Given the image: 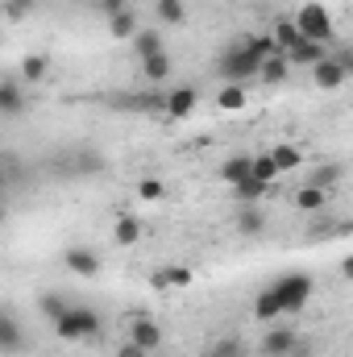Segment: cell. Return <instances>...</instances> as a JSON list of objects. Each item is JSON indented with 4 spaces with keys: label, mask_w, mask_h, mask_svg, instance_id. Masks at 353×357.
<instances>
[{
    "label": "cell",
    "mask_w": 353,
    "mask_h": 357,
    "mask_svg": "<svg viewBox=\"0 0 353 357\" xmlns=\"http://www.w3.org/2000/svg\"><path fill=\"white\" fill-rule=\"evenodd\" d=\"M266 229V212L258 204H241V212H237V233L241 237H258Z\"/></svg>",
    "instance_id": "cell-18"
},
{
    "label": "cell",
    "mask_w": 353,
    "mask_h": 357,
    "mask_svg": "<svg viewBox=\"0 0 353 357\" xmlns=\"http://www.w3.org/2000/svg\"><path fill=\"white\" fill-rule=\"evenodd\" d=\"M71 171H75V175H88V171H104V158H100L96 150H75V158H71Z\"/></svg>",
    "instance_id": "cell-31"
},
{
    "label": "cell",
    "mask_w": 353,
    "mask_h": 357,
    "mask_svg": "<svg viewBox=\"0 0 353 357\" xmlns=\"http://www.w3.org/2000/svg\"><path fill=\"white\" fill-rule=\"evenodd\" d=\"M246 354V345L237 341V337H225V341H212V349H208V357H241Z\"/></svg>",
    "instance_id": "cell-34"
},
{
    "label": "cell",
    "mask_w": 353,
    "mask_h": 357,
    "mask_svg": "<svg viewBox=\"0 0 353 357\" xmlns=\"http://www.w3.org/2000/svg\"><path fill=\"white\" fill-rule=\"evenodd\" d=\"M91 4H96V0H91Z\"/></svg>",
    "instance_id": "cell-40"
},
{
    "label": "cell",
    "mask_w": 353,
    "mask_h": 357,
    "mask_svg": "<svg viewBox=\"0 0 353 357\" xmlns=\"http://www.w3.org/2000/svg\"><path fill=\"white\" fill-rule=\"evenodd\" d=\"M287 79H291V63H287L283 54L262 59V67H258V84H266V88H283Z\"/></svg>",
    "instance_id": "cell-11"
},
{
    "label": "cell",
    "mask_w": 353,
    "mask_h": 357,
    "mask_svg": "<svg viewBox=\"0 0 353 357\" xmlns=\"http://www.w3.org/2000/svg\"><path fill=\"white\" fill-rule=\"evenodd\" d=\"M270 42H274V50H278V54H287V50H295L303 38H299L295 21H291V17H283V21H274V29H270Z\"/></svg>",
    "instance_id": "cell-15"
},
{
    "label": "cell",
    "mask_w": 353,
    "mask_h": 357,
    "mask_svg": "<svg viewBox=\"0 0 353 357\" xmlns=\"http://www.w3.org/2000/svg\"><path fill=\"white\" fill-rule=\"evenodd\" d=\"M246 100H250V91L241 88V84H220V91H216V108L220 112H241Z\"/></svg>",
    "instance_id": "cell-22"
},
{
    "label": "cell",
    "mask_w": 353,
    "mask_h": 357,
    "mask_svg": "<svg viewBox=\"0 0 353 357\" xmlns=\"http://www.w3.org/2000/svg\"><path fill=\"white\" fill-rule=\"evenodd\" d=\"M163 195H167V183H163V178L146 175L142 183H137V199H146V204H158Z\"/></svg>",
    "instance_id": "cell-32"
},
{
    "label": "cell",
    "mask_w": 353,
    "mask_h": 357,
    "mask_svg": "<svg viewBox=\"0 0 353 357\" xmlns=\"http://www.w3.org/2000/svg\"><path fill=\"white\" fill-rule=\"evenodd\" d=\"M8 21H25L29 13H33V0H4V8H0Z\"/></svg>",
    "instance_id": "cell-35"
},
{
    "label": "cell",
    "mask_w": 353,
    "mask_h": 357,
    "mask_svg": "<svg viewBox=\"0 0 353 357\" xmlns=\"http://www.w3.org/2000/svg\"><path fill=\"white\" fill-rule=\"evenodd\" d=\"M129 341L137 345V349H146V354L154 357L163 349V328L150 320V316H133V328H129Z\"/></svg>",
    "instance_id": "cell-8"
},
{
    "label": "cell",
    "mask_w": 353,
    "mask_h": 357,
    "mask_svg": "<svg viewBox=\"0 0 353 357\" xmlns=\"http://www.w3.org/2000/svg\"><path fill=\"white\" fill-rule=\"evenodd\" d=\"M250 178H258L262 187H274L283 175H278V167L270 162V154H250Z\"/></svg>",
    "instance_id": "cell-24"
},
{
    "label": "cell",
    "mask_w": 353,
    "mask_h": 357,
    "mask_svg": "<svg viewBox=\"0 0 353 357\" xmlns=\"http://www.w3.org/2000/svg\"><path fill=\"white\" fill-rule=\"evenodd\" d=\"M54 337L59 341H96L100 337V328H104V320H100V312L96 307H84V303H71L54 324Z\"/></svg>",
    "instance_id": "cell-1"
},
{
    "label": "cell",
    "mask_w": 353,
    "mask_h": 357,
    "mask_svg": "<svg viewBox=\"0 0 353 357\" xmlns=\"http://www.w3.org/2000/svg\"><path fill=\"white\" fill-rule=\"evenodd\" d=\"M291 21H295L299 38H308V42H320V46H329V42H333V13H329L320 0H308V4H299Z\"/></svg>",
    "instance_id": "cell-3"
},
{
    "label": "cell",
    "mask_w": 353,
    "mask_h": 357,
    "mask_svg": "<svg viewBox=\"0 0 353 357\" xmlns=\"http://www.w3.org/2000/svg\"><path fill=\"white\" fill-rule=\"evenodd\" d=\"M216 178H220L225 187H237L241 178H250V154H233V158H225L220 171H216Z\"/></svg>",
    "instance_id": "cell-17"
},
{
    "label": "cell",
    "mask_w": 353,
    "mask_h": 357,
    "mask_svg": "<svg viewBox=\"0 0 353 357\" xmlns=\"http://www.w3.org/2000/svg\"><path fill=\"white\" fill-rule=\"evenodd\" d=\"M112 241H117L121 250L137 245V241H142V220H137L133 212H121V216H117V225H112Z\"/></svg>",
    "instance_id": "cell-14"
},
{
    "label": "cell",
    "mask_w": 353,
    "mask_h": 357,
    "mask_svg": "<svg viewBox=\"0 0 353 357\" xmlns=\"http://www.w3.org/2000/svg\"><path fill=\"white\" fill-rule=\"evenodd\" d=\"M4 183H8V167H4V158H0V191H4Z\"/></svg>",
    "instance_id": "cell-38"
},
{
    "label": "cell",
    "mask_w": 353,
    "mask_h": 357,
    "mask_svg": "<svg viewBox=\"0 0 353 357\" xmlns=\"http://www.w3.org/2000/svg\"><path fill=\"white\" fill-rule=\"evenodd\" d=\"M63 266L71 270L75 278H96L100 274V254L88 245H67L63 250Z\"/></svg>",
    "instance_id": "cell-7"
},
{
    "label": "cell",
    "mask_w": 353,
    "mask_h": 357,
    "mask_svg": "<svg viewBox=\"0 0 353 357\" xmlns=\"http://www.w3.org/2000/svg\"><path fill=\"white\" fill-rule=\"evenodd\" d=\"M345 178V167L341 162H324V167H316L312 175H308V187H320V191H333L337 183Z\"/></svg>",
    "instance_id": "cell-23"
},
{
    "label": "cell",
    "mask_w": 353,
    "mask_h": 357,
    "mask_svg": "<svg viewBox=\"0 0 353 357\" xmlns=\"http://www.w3.org/2000/svg\"><path fill=\"white\" fill-rule=\"evenodd\" d=\"M158 274H163V282H167V287H191V278H195L191 266H163Z\"/></svg>",
    "instance_id": "cell-33"
},
{
    "label": "cell",
    "mask_w": 353,
    "mask_h": 357,
    "mask_svg": "<svg viewBox=\"0 0 353 357\" xmlns=\"http://www.w3.org/2000/svg\"><path fill=\"white\" fill-rule=\"evenodd\" d=\"M295 208L299 212H308V216H316V212H329V191H320V187H299V195H295Z\"/></svg>",
    "instance_id": "cell-19"
},
{
    "label": "cell",
    "mask_w": 353,
    "mask_h": 357,
    "mask_svg": "<svg viewBox=\"0 0 353 357\" xmlns=\"http://www.w3.org/2000/svg\"><path fill=\"white\" fill-rule=\"evenodd\" d=\"M324 54H329V46H320V42H308V38H303V42H299L295 50H287L283 59H287L291 67H308V71H312V67H316Z\"/></svg>",
    "instance_id": "cell-13"
},
{
    "label": "cell",
    "mask_w": 353,
    "mask_h": 357,
    "mask_svg": "<svg viewBox=\"0 0 353 357\" xmlns=\"http://www.w3.org/2000/svg\"><path fill=\"white\" fill-rule=\"evenodd\" d=\"M67 307H71V299H67V295H59V291H42V295H38V312H42L50 324H54Z\"/></svg>",
    "instance_id": "cell-27"
},
{
    "label": "cell",
    "mask_w": 353,
    "mask_h": 357,
    "mask_svg": "<svg viewBox=\"0 0 353 357\" xmlns=\"http://www.w3.org/2000/svg\"><path fill=\"white\" fill-rule=\"evenodd\" d=\"M266 191H270V187H262L258 178H241V183L233 187V195H237V204H258V199H262Z\"/></svg>",
    "instance_id": "cell-30"
},
{
    "label": "cell",
    "mask_w": 353,
    "mask_h": 357,
    "mask_svg": "<svg viewBox=\"0 0 353 357\" xmlns=\"http://www.w3.org/2000/svg\"><path fill=\"white\" fill-rule=\"evenodd\" d=\"M29 349V337H25V328H21V320L8 312V307H0V357H17Z\"/></svg>",
    "instance_id": "cell-5"
},
{
    "label": "cell",
    "mask_w": 353,
    "mask_h": 357,
    "mask_svg": "<svg viewBox=\"0 0 353 357\" xmlns=\"http://www.w3.org/2000/svg\"><path fill=\"white\" fill-rule=\"evenodd\" d=\"M142 25H137V13L125 4V8H117V13H108V33L117 38V42H129L133 33H137Z\"/></svg>",
    "instance_id": "cell-12"
},
{
    "label": "cell",
    "mask_w": 353,
    "mask_h": 357,
    "mask_svg": "<svg viewBox=\"0 0 353 357\" xmlns=\"http://www.w3.org/2000/svg\"><path fill=\"white\" fill-rule=\"evenodd\" d=\"M133 50H137V59H150V54H163V33L158 29H137L133 38Z\"/></svg>",
    "instance_id": "cell-25"
},
{
    "label": "cell",
    "mask_w": 353,
    "mask_h": 357,
    "mask_svg": "<svg viewBox=\"0 0 353 357\" xmlns=\"http://www.w3.org/2000/svg\"><path fill=\"white\" fill-rule=\"evenodd\" d=\"M270 291H274V299H278V312H283V316H295V312H303V307H308V299H312L316 282H312V274L291 270V274H283Z\"/></svg>",
    "instance_id": "cell-2"
},
{
    "label": "cell",
    "mask_w": 353,
    "mask_h": 357,
    "mask_svg": "<svg viewBox=\"0 0 353 357\" xmlns=\"http://www.w3.org/2000/svg\"><path fill=\"white\" fill-rule=\"evenodd\" d=\"M29 112V96H25V84L21 79H0V116L4 121H17Z\"/></svg>",
    "instance_id": "cell-6"
},
{
    "label": "cell",
    "mask_w": 353,
    "mask_h": 357,
    "mask_svg": "<svg viewBox=\"0 0 353 357\" xmlns=\"http://www.w3.org/2000/svg\"><path fill=\"white\" fill-rule=\"evenodd\" d=\"M154 17L163 25H183L187 21V0H154Z\"/></svg>",
    "instance_id": "cell-28"
},
{
    "label": "cell",
    "mask_w": 353,
    "mask_h": 357,
    "mask_svg": "<svg viewBox=\"0 0 353 357\" xmlns=\"http://www.w3.org/2000/svg\"><path fill=\"white\" fill-rule=\"evenodd\" d=\"M266 154H270V162L278 167V175H291V171H295V167L303 162V150H299V146H287V142H278V146H270Z\"/></svg>",
    "instance_id": "cell-16"
},
{
    "label": "cell",
    "mask_w": 353,
    "mask_h": 357,
    "mask_svg": "<svg viewBox=\"0 0 353 357\" xmlns=\"http://www.w3.org/2000/svg\"><path fill=\"white\" fill-rule=\"evenodd\" d=\"M295 345H299V333H295L291 324H274V328L262 337V354L266 357H291Z\"/></svg>",
    "instance_id": "cell-10"
},
{
    "label": "cell",
    "mask_w": 353,
    "mask_h": 357,
    "mask_svg": "<svg viewBox=\"0 0 353 357\" xmlns=\"http://www.w3.org/2000/svg\"><path fill=\"white\" fill-rule=\"evenodd\" d=\"M142 79H150V84H163V79H171V59H167V50H163V54H150V59H142Z\"/></svg>",
    "instance_id": "cell-26"
},
{
    "label": "cell",
    "mask_w": 353,
    "mask_h": 357,
    "mask_svg": "<svg viewBox=\"0 0 353 357\" xmlns=\"http://www.w3.org/2000/svg\"><path fill=\"white\" fill-rule=\"evenodd\" d=\"M163 100H167L163 91H146V96H121L117 104L129 108V112H146L150 116V112H163Z\"/></svg>",
    "instance_id": "cell-21"
},
{
    "label": "cell",
    "mask_w": 353,
    "mask_h": 357,
    "mask_svg": "<svg viewBox=\"0 0 353 357\" xmlns=\"http://www.w3.org/2000/svg\"><path fill=\"white\" fill-rule=\"evenodd\" d=\"M0 225H4V199H0Z\"/></svg>",
    "instance_id": "cell-39"
},
{
    "label": "cell",
    "mask_w": 353,
    "mask_h": 357,
    "mask_svg": "<svg viewBox=\"0 0 353 357\" xmlns=\"http://www.w3.org/2000/svg\"><path fill=\"white\" fill-rule=\"evenodd\" d=\"M195 108H200V91L195 88H171L167 100H163V112H167L171 121H187Z\"/></svg>",
    "instance_id": "cell-9"
},
{
    "label": "cell",
    "mask_w": 353,
    "mask_h": 357,
    "mask_svg": "<svg viewBox=\"0 0 353 357\" xmlns=\"http://www.w3.org/2000/svg\"><path fill=\"white\" fill-rule=\"evenodd\" d=\"M350 75H353V71L345 67V63H341V59H337V54H324V59L312 67V84H316L320 91L345 88V84H350Z\"/></svg>",
    "instance_id": "cell-4"
},
{
    "label": "cell",
    "mask_w": 353,
    "mask_h": 357,
    "mask_svg": "<svg viewBox=\"0 0 353 357\" xmlns=\"http://www.w3.org/2000/svg\"><path fill=\"white\" fill-rule=\"evenodd\" d=\"M117 357H150L146 349H137L133 341H125V345H117Z\"/></svg>",
    "instance_id": "cell-36"
},
{
    "label": "cell",
    "mask_w": 353,
    "mask_h": 357,
    "mask_svg": "<svg viewBox=\"0 0 353 357\" xmlns=\"http://www.w3.org/2000/svg\"><path fill=\"white\" fill-rule=\"evenodd\" d=\"M283 312H278V299H274V291L266 287V291H258L254 295V320H262V324H274Z\"/></svg>",
    "instance_id": "cell-29"
},
{
    "label": "cell",
    "mask_w": 353,
    "mask_h": 357,
    "mask_svg": "<svg viewBox=\"0 0 353 357\" xmlns=\"http://www.w3.org/2000/svg\"><path fill=\"white\" fill-rule=\"evenodd\" d=\"M96 4H100V13H104V17H108V13H117V8H125V4H129V0H96Z\"/></svg>",
    "instance_id": "cell-37"
},
{
    "label": "cell",
    "mask_w": 353,
    "mask_h": 357,
    "mask_svg": "<svg viewBox=\"0 0 353 357\" xmlns=\"http://www.w3.org/2000/svg\"><path fill=\"white\" fill-rule=\"evenodd\" d=\"M50 75V59L46 54H25L21 59V84H46Z\"/></svg>",
    "instance_id": "cell-20"
}]
</instances>
